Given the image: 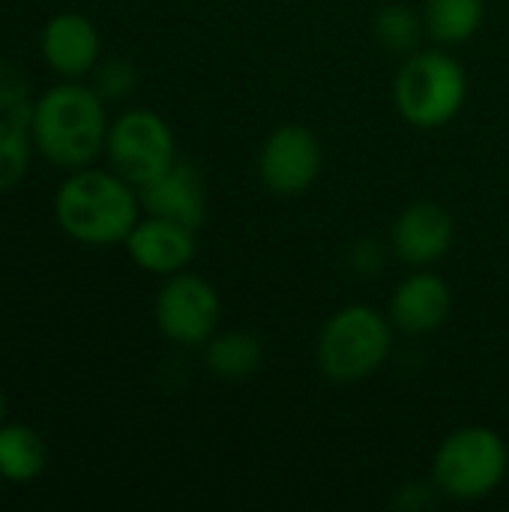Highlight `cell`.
<instances>
[{
    "mask_svg": "<svg viewBox=\"0 0 509 512\" xmlns=\"http://www.w3.org/2000/svg\"><path fill=\"white\" fill-rule=\"evenodd\" d=\"M108 102L90 87L78 81H60L48 87L36 105L30 120V135L36 153L66 171H78L96 162L105 153L108 138Z\"/></svg>",
    "mask_w": 509,
    "mask_h": 512,
    "instance_id": "obj_1",
    "label": "cell"
},
{
    "mask_svg": "<svg viewBox=\"0 0 509 512\" xmlns=\"http://www.w3.org/2000/svg\"><path fill=\"white\" fill-rule=\"evenodd\" d=\"M141 213L138 189L111 168H78L54 195V219L60 231L81 246L123 243Z\"/></svg>",
    "mask_w": 509,
    "mask_h": 512,
    "instance_id": "obj_2",
    "label": "cell"
},
{
    "mask_svg": "<svg viewBox=\"0 0 509 512\" xmlns=\"http://www.w3.org/2000/svg\"><path fill=\"white\" fill-rule=\"evenodd\" d=\"M393 333L396 327L375 306H342L318 333L315 360L321 375L333 384H357L372 378L390 360Z\"/></svg>",
    "mask_w": 509,
    "mask_h": 512,
    "instance_id": "obj_3",
    "label": "cell"
},
{
    "mask_svg": "<svg viewBox=\"0 0 509 512\" xmlns=\"http://www.w3.org/2000/svg\"><path fill=\"white\" fill-rule=\"evenodd\" d=\"M468 99V72L444 48L411 51L393 78L399 117L414 129H441L459 117Z\"/></svg>",
    "mask_w": 509,
    "mask_h": 512,
    "instance_id": "obj_4",
    "label": "cell"
},
{
    "mask_svg": "<svg viewBox=\"0 0 509 512\" xmlns=\"http://www.w3.org/2000/svg\"><path fill=\"white\" fill-rule=\"evenodd\" d=\"M509 474L507 441L489 426L450 432L432 456V483L441 498L474 504L501 489Z\"/></svg>",
    "mask_w": 509,
    "mask_h": 512,
    "instance_id": "obj_5",
    "label": "cell"
},
{
    "mask_svg": "<svg viewBox=\"0 0 509 512\" xmlns=\"http://www.w3.org/2000/svg\"><path fill=\"white\" fill-rule=\"evenodd\" d=\"M105 159L111 171L141 189L177 162L174 129L150 108H126L108 126Z\"/></svg>",
    "mask_w": 509,
    "mask_h": 512,
    "instance_id": "obj_6",
    "label": "cell"
},
{
    "mask_svg": "<svg viewBox=\"0 0 509 512\" xmlns=\"http://www.w3.org/2000/svg\"><path fill=\"white\" fill-rule=\"evenodd\" d=\"M153 318L159 333L180 348H204L219 333L222 318V300L213 282H207L198 273H174L165 276L156 303Z\"/></svg>",
    "mask_w": 509,
    "mask_h": 512,
    "instance_id": "obj_7",
    "label": "cell"
},
{
    "mask_svg": "<svg viewBox=\"0 0 509 512\" xmlns=\"http://www.w3.org/2000/svg\"><path fill=\"white\" fill-rule=\"evenodd\" d=\"M324 165L318 135L303 123L276 126L258 150V177L267 192L294 198L315 186Z\"/></svg>",
    "mask_w": 509,
    "mask_h": 512,
    "instance_id": "obj_8",
    "label": "cell"
},
{
    "mask_svg": "<svg viewBox=\"0 0 509 512\" xmlns=\"http://www.w3.org/2000/svg\"><path fill=\"white\" fill-rule=\"evenodd\" d=\"M456 240V222L438 201H411L390 225V252L399 264L423 270L438 264Z\"/></svg>",
    "mask_w": 509,
    "mask_h": 512,
    "instance_id": "obj_9",
    "label": "cell"
},
{
    "mask_svg": "<svg viewBox=\"0 0 509 512\" xmlns=\"http://www.w3.org/2000/svg\"><path fill=\"white\" fill-rule=\"evenodd\" d=\"M123 246L138 270L162 279L189 270L198 252V240L192 228L150 213L138 219V225L123 240Z\"/></svg>",
    "mask_w": 509,
    "mask_h": 512,
    "instance_id": "obj_10",
    "label": "cell"
},
{
    "mask_svg": "<svg viewBox=\"0 0 509 512\" xmlns=\"http://www.w3.org/2000/svg\"><path fill=\"white\" fill-rule=\"evenodd\" d=\"M453 312V291L450 285L432 273L429 267L408 273L390 297L387 318L396 327V333L405 336H429L447 324Z\"/></svg>",
    "mask_w": 509,
    "mask_h": 512,
    "instance_id": "obj_11",
    "label": "cell"
},
{
    "mask_svg": "<svg viewBox=\"0 0 509 512\" xmlns=\"http://www.w3.org/2000/svg\"><path fill=\"white\" fill-rule=\"evenodd\" d=\"M39 51L51 72L66 81L87 78L102 54V36L96 24L81 12H57L39 33Z\"/></svg>",
    "mask_w": 509,
    "mask_h": 512,
    "instance_id": "obj_12",
    "label": "cell"
},
{
    "mask_svg": "<svg viewBox=\"0 0 509 512\" xmlns=\"http://www.w3.org/2000/svg\"><path fill=\"white\" fill-rule=\"evenodd\" d=\"M141 207L150 216H162L198 231L207 219V189L189 162H174L162 177L138 189Z\"/></svg>",
    "mask_w": 509,
    "mask_h": 512,
    "instance_id": "obj_13",
    "label": "cell"
},
{
    "mask_svg": "<svg viewBox=\"0 0 509 512\" xmlns=\"http://www.w3.org/2000/svg\"><path fill=\"white\" fill-rule=\"evenodd\" d=\"M261 363L264 345L249 330H225L204 345V366L222 381H246L261 369Z\"/></svg>",
    "mask_w": 509,
    "mask_h": 512,
    "instance_id": "obj_14",
    "label": "cell"
},
{
    "mask_svg": "<svg viewBox=\"0 0 509 512\" xmlns=\"http://www.w3.org/2000/svg\"><path fill=\"white\" fill-rule=\"evenodd\" d=\"M48 465L42 435L24 423H0V477L6 483H33Z\"/></svg>",
    "mask_w": 509,
    "mask_h": 512,
    "instance_id": "obj_15",
    "label": "cell"
},
{
    "mask_svg": "<svg viewBox=\"0 0 509 512\" xmlns=\"http://www.w3.org/2000/svg\"><path fill=\"white\" fill-rule=\"evenodd\" d=\"M486 0H426L423 27L438 45H465L483 27Z\"/></svg>",
    "mask_w": 509,
    "mask_h": 512,
    "instance_id": "obj_16",
    "label": "cell"
},
{
    "mask_svg": "<svg viewBox=\"0 0 509 512\" xmlns=\"http://www.w3.org/2000/svg\"><path fill=\"white\" fill-rule=\"evenodd\" d=\"M372 33L387 51L411 54V51H417V45L426 33L423 12H414L408 3H387L375 12Z\"/></svg>",
    "mask_w": 509,
    "mask_h": 512,
    "instance_id": "obj_17",
    "label": "cell"
},
{
    "mask_svg": "<svg viewBox=\"0 0 509 512\" xmlns=\"http://www.w3.org/2000/svg\"><path fill=\"white\" fill-rule=\"evenodd\" d=\"M33 153H36V144H33L30 126L0 114V192L15 189L27 177Z\"/></svg>",
    "mask_w": 509,
    "mask_h": 512,
    "instance_id": "obj_18",
    "label": "cell"
},
{
    "mask_svg": "<svg viewBox=\"0 0 509 512\" xmlns=\"http://www.w3.org/2000/svg\"><path fill=\"white\" fill-rule=\"evenodd\" d=\"M93 75V90L105 99V102H120L126 96H132L135 84H138V72L129 60L123 57H111V60H99Z\"/></svg>",
    "mask_w": 509,
    "mask_h": 512,
    "instance_id": "obj_19",
    "label": "cell"
},
{
    "mask_svg": "<svg viewBox=\"0 0 509 512\" xmlns=\"http://www.w3.org/2000/svg\"><path fill=\"white\" fill-rule=\"evenodd\" d=\"M384 258H387V246L375 237H363V240H354L348 246V270L360 279H372L381 273L384 267Z\"/></svg>",
    "mask_w": 509,
    "mask_h": 512,
    "instance_id": "obj_20",
    "label": "cell"
},
{
    "mask_svg": "<svg viewBox=\"0 0 509 512\" xmlns=\"http://www.w3.org/2000/svg\"><path fill=\"white\" fill-rule=\"evenodd\" d=\"M24 102H33L27 75L9 60H0V114H9Z\"/></svg>",
    "mask_w": 509,
    "mask_h": 512,
    "instance_id": "obj_21",
    "label": "cell"
},
{
    "mask_svg": "<svg viewBox=\"0 0 509 512\" xmlns=\"http://www.w3.org/2000/svg\"><path fill=\"white\" fill-rule=\"evenodd\" d=\"M438 489H435V483L429 480V483H405V486H399V492H396V498H393V507L402 512H420V510H429L435 501H438Z\"/></svg>",
    "mask_w": 509,
    "mask_h": 512,
    "instance_id": "obj_22",
    "label": "cell"
},
{
    "mask_svg": "<svg viewBox=\"0 0 509 512\" xmlns=\"http://www.w3.org/2000/svg\"><path fill=\"white\" fill-rule=\"evenodd\" d=\"M3 417H6V393L0 387V423H3Z\"/></svg>",
    "mask_w": 509,
    "mask_h": 512,
    "instance_id": "obj_23",
    "label": "cell"
}]
</instances>
